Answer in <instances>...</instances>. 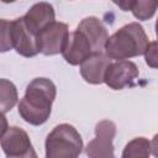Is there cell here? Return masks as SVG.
Masks as SVG:
<instances>
[{
  "label": "cell",
  "mask_w": 158,
  "mask_h": 158,
  "mask_svg": "<svg viewBox=\"0 0 158 158\" xmlns=\"http://www.w3.org/2000/svg\"><path fill=\"white\" fill-rule=\"evenodd\" d=\"M57 89L48 78H35L26 88V93L19 104L20 116L30 125H43L51 115L52 104Z\"/></svg>",
  "instance_id": "obj_1"
},
{
  "label": "cell",
  "mask_w": 158,
  "mask_h": 158,
  "mask_svg": "<svg viewBox=\"0 0 158 158\" xmlns=\"http://www.w3.org/2000/svg\"><path fill=\"white\" fill-rule=\"evenodd\" d=\"M148 44V36L143 27L138 22H131L109 37L105 54L110 59L127 60L128 58L144 54Z\"/></svg>",
  "instance_id": "obj_2"
},
{
  "label": "cell",
  "mask_w": 158,
  "mask_h": 158,
  "mask_svg": "<svg viewBox=\"0 0 158 158\" xmlns=\"http://www.w3.org/2000/svg\"><path fill=\"white\" fill-rule=\"evenodd\" d=\"M1 25V52H6L11 48L23 56L35 57L38 51L37 36H35L26 26L23 17L7 21L2 19Z\"/></svg>",
  "instance_id": "obj_3"
},
{
  "label": "cell",
  "mask_w": 158,
  "mask_h": 158,
  "mask_svg": "<svg viewBox=\"0 0 158 158\" xmlns=\"http://www.w3.org/2000/svg\"><path fill=\"white\" fill-rule=\"evenodd\" d=\"M44 147L46 158H79L83 139L74 126L60 123L47 135Z\"/></svg>",
  "instance_id": "obj_4"
},
{
  "label": "cell",
  "mask_w": 158,
  "mask_h": 158,
  "mask_svg": "<svg viewBox=\"0 0 158 158\" xmlns=\"http://www.w3.org/2000/svg\"><path fill=\"white\" fill-rule=\"evenodd\" d=\"M116 135V125L110 120H102L95 126V138L91 139L85 153L89 158H115L114 138Z\"/></svg>",
  "instance_id": "obj_5"
},
{
  "label": "cell",
  "mask_w": 158,
  "mask_h": 158,
  "mask_svg": "<svg viewBox=\"0 0 158 158\" xmlns=\"http://www.w3.org/2000/svg\"><path fill=\"white\" fill-rule=\"evenodd\" d=\"M68 25L54 21L37 35L38 51L44 56H54L63 53L69 40Z\"/></svg>",
  "instance_id": "obj_6"
},
{
  "label": "cell",
  "mask_w": 158,
  "mask_h": 158,
  "mask_svg": "<svg viewBox=\"0 0 158 158\" xmlns=\"http://www.w3.org/2000/svg\"><path fill=\"white\" fill-rule=\"evenodd\" d=\"M1 148L6 158H19L33 149L27 132L17 126L7 127L1 132Z\"/></svg>",
  "instance_id": "obj_7"
},
{
  "label": "cell",
  "mask_w": 158,
  "mask_h": 158,
  "mask_svg": "<svg viewBox=\"0 0 158 158\" xmlns=\"http://www.w3.org/2000/svg\"><path fill=\"white\" fill-rule=\"evenodd\" d=\"M138 74V68L133 62L117 60L109 65L104 83L114 90H121L127 85H132Z\"/></svg>",
  "instance_id": "obj_8"
},
{
  "label": "cell",
  "mask_w": 158,
  "mask_h": 158,
  "mask_svg": "<svg viewBox=\"0 0 158 158\" xmlns=\"http://www.w3.org/2000/svg\"><path fill=\"white\" fill-rule=\"evenodd\" d=\"M93 47L89 40L78 30L69 35L68 43L63 51V58L70 65H79L93 54Z\"/></svg>",
  "instance_id": "obj_9"
},
{
  "label": "cell",
  "mask_w": 158,
  "mask_h": 158,
  "mask_svg": "<svg viewBox=\"0 0 158 158\" xmlns=\"http://www.w3.org/2000/svg\"><path fill=\"white\" fill-rule=\"evenodd\" d=\"M110 64L111 59L104 52H96L80 64V74L89 84H101L105 81V74Z\"/></svg>",
  "instance_id": "obj_10"
},
{
  "label": "cell",
  "mask_w": 158,
  "mask_h": 158,
  "mask_svg": "<svg viewBox=\"0 0 158 158\" xmlns=\"http://www.w3.org/2000/svg\"><path fill=\"white\" fill-rule=\"evenodd\" d=\"M22 17L27 28L37 36L47 26L54 22V9L49 2H37L31 6Z\"/></svg>",
  "instance_id": "obj_11"
},
{
  "label": "cell",
  "mask_w": 158,
  "mask_h": 158,
  "mask_svg": "<svg viewBox=\"0 0 158 158\" xmlns=\"http://www.w3.org/2000/svg\"><path fill=\"white\" fill-rule=\"evenodd\" d=\"M77 30L80 31L89 40L94 53L102 52V49H105L106 42L109 40V33L105 25L98 17L89 16L83 19L78 25Z\"/></svg>",
  "instance_id": "obj_12"
},
{
  "label": "cell",
  "mask_w": 158,
  "mask_h": 158,
  "mask_svg": "<svg viewBox=\"0 0 158 158\" xmlns=\"http://www.w3.org/2000/svg\"><path fill=\"white\" fill-rule=\"evenodd\" d=\"M123 11H131L137 20H148L158 9V0H128V1H116Z\"/></svg>",
  "instance_id": "obj_13"
},
{
  "label": "cell",
  "mask_w": 158,
  "mask_h": 158,
  "mask_svg": "<svg viewBox=\"0 0 158 158\" xmlns=\"http://www.w3.org/2000/svg\"><path fill=\"white\" fill-rule=\"evenodd\" d=\"M151 142L144 137L131 139L123 148L122 158H149Z\"/></svg>",
  "instance_id": "obj_14"
},
{
  "label": "cell",
  "mask_w": 158,
  "mask_h": 158,
  "mask_svg": "<svg viewBox=\"0 0 158 158\" xmlns=\"http://www.w3.org/2000/svg\"><path fill=\"white\" fill-rule=\"evenodd\" d=\"M0 98H1V112L5 115L17 102L16 86L7 79L0 80Z\"/></svg>",
  "instance_id": "obj_15"
},
{
  "label": "cell",
  "mask_w": 158,
  "mask_h": 158,
  "mask_svg": "<svg viewBox=\"0 0 158 158\" xmlns=\"http://www.w3.org/2000/svg\"><path fill=\"white\" fill-rule=\"evenodd\" d=\"M144 59L148 67L158 69V41H153L148 44L144 53Z\"/></svg>",
  "instance_id": "obj_16"
},
{
  "label": "cell",
  "mask_w": 158,
  "mask_h": 158,
  "mask_svg": "<svg viewBox=\"0 0 158 158\" xmlns=\"http://www.w3.org/2000/svg\"><path fill=\"white\" fill-rule=\"evenodd\" d=\"M151 153L158 158V133L153 136L152 141H151Z\"/></svg>",
  "instance_id": "obj_17"
},
{
  "label": "cell",
  "mask_w": 158,
  "mask_h": 158,
  "mask_svg": "<svg viewBox=\"0 0 158 158\" xmlns=\"http://www.w3.org/2000/svg\"><path fill=\"white\" fill-rule=\"evenodd\" d=\"M19 158H38V157H37L36 151L32 149V151H30L27 154H25V156H22V157H19Z\"/></svg>",
  "instance_id": "obj_18"
},
{
  "label": "cell",
  "mask_w": 158,
  "mask_h": 158,
  "mask_svg": "<svg viewBox=\"0 0 158 158\" xmlns=\"http://www.w3.org/2000/svg\"><path fill=\"white\" fill-rule=\"evenodd\" d=\"M156 35H157V37H158V17H157V21H156Z\"/></svg>",
  "instance_id": "obj_19"
}]
</instances>
